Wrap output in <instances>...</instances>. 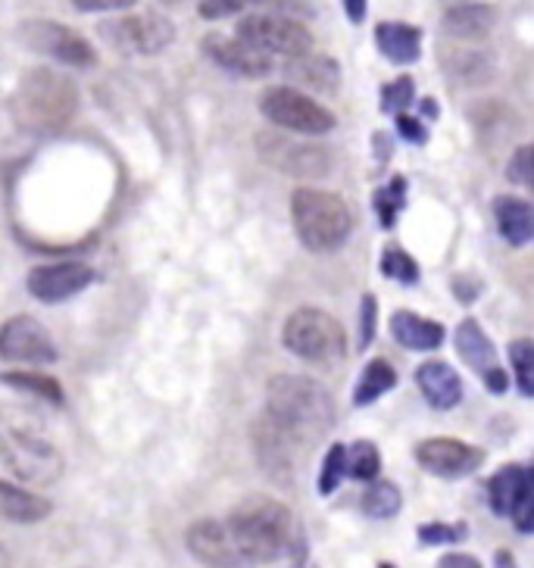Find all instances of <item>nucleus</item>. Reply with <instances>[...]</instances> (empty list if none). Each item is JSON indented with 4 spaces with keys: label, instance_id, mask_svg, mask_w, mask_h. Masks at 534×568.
Wrapping results in <instances>:
<instances>
[{
    "label": "nucleus",
    "instance_id": "obj_32",
    "mask_svg": "<svg viewBox=\"0 0 534 568\" xmlns=\"http://www.w3.org/2000/svg\"><path fill=\"white\" fill-rule=\"evenodd\" d=\"M403 206H406V179L394 175L384 187L375 191V213H379V222H382L384 229H394Z\"/></svg>",
    "mask_w": 534,
    "mask_h": 568
},
{
    "label": "nucleus",
    "instance_id": "obj_9",
    "mask_svg": "<svg viewBox=\"0 0 534 568\" xmlns=\"http://www.w3.org/2000/svg\"><path fill=\"white\" fill-rule=\"evenodd\" d=\"M256 153L260 160L272 166L275 172L294 175V179H322L332 172V151L322 144H310V141H294L282 132H263L256 134Z\"/></svg>",
    "mask_w": 534,
    "mask_h": 568
},
{
    "label": "nucleus",
    "instance_id": "obj_30",
    "mask_svg": "<svg viewBox=\"0 0 534 568\" xmlns=\"http://www.w3.org/2000/svg\"><path fill=\"white\" fill-rule=\"evenodd\" d=\"M403 506V494L401 487L394 485V481H372L369 490L363 494V513L369 518H394L401 513Z\"/></svg>",
    "mask_w": 534,
    "mask_h": 568
},
{
    "label": "nucleus",
    "instance_id": "obj_1",
    "mask_svg": "<svg viewBox=\"0 0 534 568\" xmlns=\"http://www.w3.org/2000/svg\"><path fill=\"white\" fill-rule=\"evenodd\" d=\"M294 444L306 450L316 447L334 425V400L325 387L303 375H272L263 409Z\"/></svg>",
    "mask_w": 534,
    "mask_h": 568
},
{
    "label": "nucleus",
    "instance_id": "obj_48",
    "mask_svg": "<svg viewBox=\"0 0 534 568\" xmlns=\"http://www.w3.org/2000/svg\"><path fill=\"white\" fill-rule=\"evenodd\" d=\"M160 3H167V7H175V3H184V0H160Z\"/></svg>",
    "mask_w": 534,
    "mask_h": 568
},
{
    "label": "nucleus",
    "instance_id": "obj_20",
    "mask_svg": "<svg viewBox=\"0 0 534 568\" xmlns=\"http://www.w3.org/2000/svg\"><path fill=\"white\" fill-rule=\"evenodd\" d=\"M387 328H391L394 341L406 351H434L444 344V325L441 322L422 318L416 313H406V310H397L387 322Z\"/></svg>",
    "mask_w": 534,
    "mask_h": 568
},
{
    "label": "nucleus",
    "instance_id": "obj_23",
    "mask_svg": "<svg viewBox=\"0 0 534 568\" xmlns=\"http://www.w3.org/2000/svg\"><path fill=\"white\" fill-rule=\"evenodd\" d=\"M494 219H497V229H501L503 241H510L513 247H525V244H532V237H534L532 203L522 201V197H510V194H503V197L494 201Z\"/></svg>",
    "mask_w": 534,
    "mask_h": 568
},
{
    "label": "nucleus",
    "instance_id": "obj_17",
    "mask_svg": "<svg viewBox=\"0 0 534 568\" xmlns=\"http://www.w3.org/2000/svg\"><path fill=\"white\" fill-rule=\"evenodd\" d=\"M203 53L216 63V67L229 69L234 75H248V79H260L272 72V57L263 51L251 48L241 38H225V34H206L201 41Z\"/></svg>",
    "mask_w": 534,
    "mask_h": 568
},
{
    "label": "nucleus",
    "instance_id": "obj_4",
    "mask_svg": "<svg viewBox=\"0 0 534 568\" xmlns=\"http://www.w3.org/2000/svg\"><path fill=\"white\" fill-rule=\"evenodd\" d=\"M13 116L29 132H57L79 110V88L57 69H29L13 94Z\"/></svg>",
    "mask_w": 534,
    "mask_h": 568
},
{
    "label": "nucleus",
    "instance_id": "obj_38",
    "mask_svg": "<svg viewBox=\"0 0 534 568\" xmlns=\"http://www.w3.org/2000/svg\"><path fill=\"white\" fill-rule=\"evenodd\" d=\"M468 528L460 521V525H444V521H425L419 525V540L425 547H441V544H460L466 540Z\"/></svg>",
    "mask_w": 534,
    "mask_h": 568
},
{
    "label": "nucleus",
    "instance_id": "obj_37",
    "mask_svg": "<svg viewBox=\"0 0 534 568\" xmlns=\"http://www.w3.org/2000/svg\"><path fill=\"white\" fill-rule=\"evenodd\" d=\"M413 101H416V82L410 75H401L382 88V113H394V116L406 113Z\"/></svg>",
    "mask_w": 534,
    "mask_h": 568
},
{
    "label": "nucleus",
    "instance_id": "obj_33",
    "mask_svg": "<svg viewBox=\"0 0 534 568\" xmlns=\"http://www.w3.org/2000/svg\"><path fill=\"white\" fill-rule=\"evenodd\" d=\"M0 382L17 387V390H26V394H34V397H41V400L63 403V387L57 385L53 378H48V375H34V372H7Z\"/></svg>",
    "mask_w": 534,
    "mask_h": 568
},
{
    "label": "nucleus",
    "instance_id": "obj_41",
    "mask_svg": "<svg viewBox=\"0 0 534 568\" xmlns=\"http://www.w3.org/2000/svg\"><path fill=\"white\" fill-rule=\"evenodd\" d=\"M397 132H401V138H406L410 144H425V141H429L425 125H422L416 116H410V113H397Z\"/></svg>",
    "mask_w": 534,
    "mask_h": 568
},
{
    "label": "nucleus",
    "instance_id": "obj_7",
    "mask_svg": "<svg viewBox=\"0 0 534 568\" xmlns=\"http://www.w3.org/2000/svg\"><path fill=\"white\" fill-rule=\"evenodd\" d=\"M260 113L275 129L306 134V138H319V134H329L334 129V116L322 103H316L310 94H303L298 88H288V84H275V88L263 91Z\"/></svg>",
    "mask_w": 534,
    "mask_h": 568
},
{
    "label": "nucleus",
    "instance_id": "obj_5",
    "mask_svg": "<svg viewBox=\"0 0 534 568\" xmlns=\"http://www.w3.org/2000/svg\"><path fill=\"white\" fill-rule=\"evenodd\" d=\"M291 219L301 244L313 253L337 251L351 237L353 229L347 201L322 187H298L291 194Z\"/></svg>",
    "mask_w": 534,
    "mask_h": 568
},
{
    "label": "nucleus",
    "instance_id": "obj_26",
    "mask_svg": "<svg viewBox=\"0 0 534 568\" xmlns=\"http://www.w3.org/2000/svg\"><path fill=\"white\" fill-rule=\"evenodd\" d=\"M244 10H256V13H306L301 0H201L198 3V13L206 22H216V19H229L244 13Z\"/></svg>",
    "mask_w": 534,
    "mask_h": 568
},
{
    "label": "nucleus",
    "instance_id": "obj_35",
    "mask_svg": "<svg viewBox=\"0 0 534 568\" xmlns=\"http://www.w3.org/2000/svg\"><path fill=\"white\" fill-rule=\"evenodd\" d=\"M347 475V447L344 444H332L325 459H322V471H319V494L329 497L337 490V485Z\"/></svg>",
    "mask_w": 534,
    "mask_h": 568
},
{
    "label": "nucleus",
    "instance_id": "obj_10",
    "mask_svg": "<svg viewBox=\"0 0 534 568\" xmlns=\"http://www.w3.org/2000/svg\"><path fill=\"white\" fill-rule=\"evenodd\" d=\"M19 41L29 51L44 53L63 67L91 69L98 67V51L91 48V41H84L82 34L72 32L69 26L51 22V19H29L19 26Z\"/></svg>",
    "mask_w": 534,
    "mask_h": 568
},
{
    "label": "nucleus",
    "instance_id": "obj_3",
    "mask_svg": "<svg viewBox=\"0 0 534 568\" xmlns=\"http://www.w3.org/2000/svg\"><path fill=\"white\" fill-rule=\"evenodd\" d=\"M0 463L26 485L48 487L63 475V453L32 416L0 409Z\"/></svg>",
    "mask_w": 534,
    "mask_h": 568
},
{
    "label": "nucleus",
    "instance_id": "obj_47",
    "mask_svg": "<svg viewBox=\"0 0 534 568\" xmlns=\"http://www.w3.org/2000/svg\"><path fill=\"white\" fill-rule=\"evenodd\" d=\"M0 568H10V556H7L3 547H0Z\"/></svg>",
    "mask_w": 534,
    "mask_h": 568
},
{
    "label": "nucleus",
    "instance_id": "obj_14",
    "mask_svg": "<svg viewBox=\"0 0 534 568\" xmlns=\"http://www.w3.org/2000/svg\"><path fill=\"white\" fill-rule=\"evenodd\" d=\"M416 463L437 478H466L478 471L484 463L482 447H472L466 440L453 437H432L416 447Z\"/></svg>",
    "mask_w": 534,
    "mask_h": 568
},
{
    "label": "nucleus",
    "instance_id": "obj_15",
    "mask_svg": "<svg viewBox=\"0 0 534 568\" xmlns=\"http://www.w3.org/2000/svg\"><path fill=\"white\" fill-rule=\"evenodd\" d=\"M184 544L191 556L206 568H251L244 562L241 550L234 547L232 535L225 528V521L216 518H201L184 531Z\"/></svg>",
    "mask_w": 534,
    "mask_h": 568
},
{
    "label": "nucleus",
    "instance_id": "obj_2",
    "mask_svg": "<svg viewBox=\"0 0 534 568\" xmlns=\"http://www.w3.org/2000/svg\"><path fill=\"white\" fill-rule=\"evenodd\" d=\"M225 528L234 547L244 556V562L256 568L269 566L288 552L294 537V516L284 503L272 497H248L229 513Z\"/></svg>",
    "mask_w": 534,
    "mask_h": 568
},
{
    "label": "nucleus",
    "instance_id": "obj_6",
    "mask_svg": "<svg viewBox=\"0 0 534 568\" xmlns=\"http://www.w3.org/2000/svg\"><path fill=\"white\" fill-rule=\"evenodd\" d=\"M284 351L313 366H334L347 356V332L341 322L316 306L294 310L282 328Z\"/></svg>",
    "mask_w": 534,
    "mask_h": 568
},
{
    "label": "nucleus",
    "instance_id": "obj_29",
    "mask_svg": "<svg viewBox=\"0 0 534 568\" xmlns=\"http://www.w3.org/2000/svg\"><path fill=\"white\" fill-rule=\"evenodd\" d=\"M394 385H397V372H394V366L384 363V359H372V363L363 368L356 387H353V406H369V403H375L379 397H384L387 390H394Z\"/></svg>",
    "mask_w": 534,
    "mask_h": 568
},
{
    "label": "nucleus",
    "instance_id": "obj_43",
    "mask_svg": "<svg viewBox=\"0 0 534 568\" xmlns=\"http://www.w3.org/2000/svg\"><path fill=\"white\" fill-rule=\"evenodd\" d=\"M434 568H482V562L475 556H468V552H447V556L437 559Z\"/></svg>",
    "mask_w": 534,
    "mask_h": 568
},
{
    "label": "nucleus",
    "instance_id": "obj_36",
    "mask_svg": "<svg viewBox=\"0 0 534 568\" xmlns=\"http://www.w3.org/2000/svg\"><path fill=\"white\" fill-rule=\"evenodd\" d=\"M379 268H382L384 278H391V282H401V284H416L419 282V266L416 260L410 256V253L397 251V247H387V251L382 253V263H379Z\"/></svg>",
    "mask_w": 534,
    "mask_h": 568
},
{
    "label": "nucleus",
    "instance_id": "obj_39",
    "mask_svg": "<svg viewBox=\"0 0 534 568\" xmlns=\"http://www.w3.org/2000/svg\"><path fill=\"white\" fill-rule=\"evenodd\" d=\"M506 175L510 182L516 184H532V148H518L513 156H510V166H506Z\"/></svg>",
    "mask_w": 534,
    "mask_h": 568
},
{
    "label": "nucleus",
    "instance_id": "obj_21",
    "mask_svg": "<svg viewBox=\"0 0 534 568\" xmlns=\"http://www.w3.org/2000/svg\"><path fill=\"white\" fill-rule=\"evenodd\" d=\"M375 44L391 63L406 67V63H416L422 57V29L406 26V22H379L375 26Z\"/></svg>",
    "mask_w": 534,
    "mask_h": 568
},
{
    "label": "nucleus",
    "instance_id": "obj_46",
    "mask_svg": "<svg viewBox=\"0 0 534 568\" xmlns=\"http://www.w3.org/2000/svg\"><path fill=\"white\" fill-rule=\"evenodd\" d=\"M419 106H422V116L425 119H437V113H441V110H437V101H432V98H425Z\"/></svg>",
    "mask_w": 534,
    "mask_h": 568
},
{
    "label": "nucleus",
    "instance_id": "obj_45",
    "mask_svg": "<svg viewBox=\"0 0 534 568\" xmlns=\"http://www.w3.org/2000/svg\"><path fill=\"white\" fill-rule=\"evenodd\" d=\"M366 7H369V0H344V13H347V19L356 22V26L366 19Z\"/></svg>",
    "mask_w": 534,
    "mask_h": 568
},
{
    "label": "nucleus",
    "instance_id": "obj_22",
    "mask_svg": "<svg viewBox=\"0 0 534 568\" xmlns=\"http://www.w3.org/2000/svg\"><path fill=\"white\" fill-rule=\"evenodd\" d=\"M497 10L491 3H463L444 13V32L460 41H482L494 32Z\"/></svg>",
    "mask_w": 534,
    "mask_h": 568
},
{
    "label": "nucleus",
    "instance_id": "obj_27",
    "mask_svg": "<svg viewBox=\"0 0 534 568\" xmlns=\"http://www.w3.org/2000/svg\"><path fill=\"white\" fill-rule=\"evenodd\" d=\"M456 353L463 356V363L472 366L478 375H484L487 368L497 366V351L491 344V337L484 335V328L475 318H463L456 328Z\"/></svg>",
    "mask_w": 534,
    "mask_h": 568
},
{
    "label": "nucleus",
    "instance_id": "obj_40",
    "mask_svg": "<svg viewBox=\"0 0 534 568\" xmlns=\"http://www.w3.org/2000/svg\"><path fill=\"white\" fill-rule=\"evenodd\" d=\"M375 316H379L375 297L366 294V297H363V306H360V347H369V344H372V337H375Z\"/></svg>",
    "mask_w": 534,
    "mask_h": 568
},
{
    "label": "nucleus",
    "instance_id": "obj_11",
    "mask_svg": "<svg viewBox=\"0 0 534 568\" xmlns=\"http://www.w3.org/2000/svg\"><path fill=\"white\" fill-rule=\"evenodd\" d=\"M101 34L122 53H141V57H151V53L167 51L175 38V26L160 13H132V17L113 19V22H103Z\"/></svg>",
    "mask_w": 534,
    "mask_h": 568
},
{
    "label": "nucleus",
    "instance_id": "obj_8",
    "mask_svg": "<svg viewBox=\"0 0 534 568\" xmlns=\"http://www.w3.org/2000/svg\"><path fill=\"white\" fill-rule=\"evenodd\" d=\"M238 38L266 57H284L294 60L313 51V34L298 19L282 13H253L238 22Z\"/></svg>",
    "mask_w": 534,
    "mask_h": 568
},
{
    "label": "nucleus",
    "instance_id": "obj_31",
    "mask_svg": "<svg viewBox=\"0 0 534 568\" xmlns=\"http://www.w3.org/2000/svg\"><path fill=\"white\" fill-rule=\"evenodd\" d=\"M382 471V456L372 440H356L347 447V475L353 481H375Z\"/></svg>",
    "mask_w": 534,
    "mask_h": 568
},
{
    "label": "nucleus",
    "instance_id": "obj_42",
    "mask_svg": "<svg viewBox=\"0 0 534 568\" xmlns=\"http://www.w3.org/2000/svg\"><path fill=\"white\" fill-rule=\"evenodd\" d=\"M138 0H72L75 10L82 13H110V10H129Z\"/></svg>",
    "mask_w": 534,
    "mask_h": 568
},
{
    "label": "nucleus",
    "instance_id": "obj_24",
    "mask_svg": "<svg viewBox=\"0 0 534 568\" xmlns=\"http://www.w3.org/2000/svg\"><path fill=\"white\" fill-rule=\"evenodd\" d=\"M51 500L38 497L32 490H22V487L0 481V521L34 525V521L51 516Z\"/></svg>",
    "mask_w": 534,
    "mask_h": 568
},
{
    "label": "nucleus",
    "instance_id": "obj_12",
    "mask_svg": "<svg viewBox=\"0 0 534 568\" xmlns=\"http://www.w3.org/2000/svg\"><path fill=\"white\" fill-rule=\"evenodd\" d=\"M0 359L26 363V366H51L57 363L51 332L32 316H13L0 325Z\"/></svg>",
    "mask_w": 534,
    "mask_h": 568
},
{
    "label": "nucleus",
    "instance_id": "obj_49",
    "mask_svg": "<svg viewBox=\"0 0 534 568\" xmlns=\"http://www.w3.org/2000/svg\"><path fill=\"white\" fill-rule=\"evenodd\" d=\"M379 568H397V566H391V562H382V566H379Z\"/></svg>",
    "mask_w": 534,
    "mask_h": 568
},
{
    "label": "nucleus",
    "instance_id": "obj_34",
    "mask_svg": "<svg viewBox=\"0 0 534 568\" xmlns=\"http://www.w3.org/2000/svg\"><path fill=\"white\" fill-rule=\"evenodd\" d=\"M510 366L516 372V385L522 397L534 394V344L528 337H518L510 344Z\"/></svg>",
    "mask_w": 534,
    "mask_h": 568
},
{
    "label": "nucleus",
    "instance_id": "obj_13",
    "mask_svg": "<svg viewBox=\"0 0 534 568\" xmlns=\"http://www.w3.org/2000/svg\"><path fill=\"white\" fill-rule=\"evenodd\" d=\"M251 444L253 453H256V463L260 468L266 471L272 481H291L294 478V471H298V456H301V447L294 444V437L282 432L266 413H260V416L253 418L251 425Z\"/></svg>",
    "mask_w": 534,
    "mask_h": 568
},
{
    "label": "nucleus",
    "instance_id": "obj_16",
    "mask_svg": "<svg viewBox=\"0 0 534 568\" xmlns=\"http://www.w3.org/2000/svg\"><path fill=\"white\" fill-rule=\"evenodd\" d=\"M94 282V268L67 260V263H48L29 272V294L41 303H60L82 294Z\"/></svg>",
    "mask_w": 534,
    "mask_h": 568
},
{
    "label": "nucleus",
    "instance_id": "obj_44",
    "mask_svg": "<svg viewBox=\"0 0 534 568\" xmlns=\"http://www.w3.org/2000/svg\"><path fill=\"white\" fill-rule=\"evenodd\" d=\"M482 378H484V385H487V390H494V394H503V390L510 387V375H506L501 366L487 368Z\"/></svg>",
    "mask_w": 534,
    "mask_h": 568
},
{
    "label": "nucleus",
    "instance_id": "obj_18",
    "mask_svg": "<svg viewBox=\"0 0 534 568\" xmlns=\"http://www.w3.org/2000/svg\"><path fill=\"white\" fill-rule=\"evenodd\" d=\"M487 500L497 516H513L518 506H532V468L528 466H503L497 475L487 481Z\"/></svg>",
    "mask_w": 534,
    "mask_h": 568
},
{
    "label": "nucleus",
    "instance_id": "obj_25",
    "mask_svg": "<svg viewBox=\"0 0 534 568\" xmlns=\"http://www.w3.org/2000/svg\"><path fill=\"white\" fill-rule=\"evenodd\" d=\"M441 67L460 84H484L494 79V60L487 53L468 51V48H444Z\"/></svg>",
    "mask_w": 534,
    "mask_h": 568
},
{
    "label": "nucleus",
    "instance_id": "obj_28",
    "mask_svg": "<svg viewBox=\"0 0 534 568\" xmlns=\"http://www.w3.org/2000/svg\"><path fill=\"white\" fill-rule=\"evenodd\" d=\"M288 75L298 79V82L310 84L313 91H322V94H332L341 84V69L329 57H316V53H303V57H294L291 67H288Z\"/></svg>",
    "mask_w": 534,
    "mask_h": 568
},
{
    "label": "nucleus",
    "instance_id": "obj_19",
    "mask_svg": "<svg viewBox=\"0 0 534 568\" xmlns=\"http://www.w3.org/2000/svg\"><path fill=\"white\" fill-rule=\"evenodd\" d=\"M416 385L434 409H453L463 400V378L441 359H429L416 368Z\"/></svg>",
    "mask_w": 534,
    "mask_h": 568
}]
</instances>
